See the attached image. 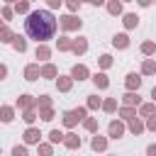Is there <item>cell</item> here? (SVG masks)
Returning a JSON list of instances; mask_svg holds the SVG:
<instances>
[{"mask_svg":"<svg viewBox=\"0 0 156 156\" xmlns=\"http://www.w3.org/2000/svg\"><path fill=\"white\" fill-rule=\"evenodd\" d=\"M124 102H127V105H132V102H139V98H136L134 93H127V95H124Z\"/></svg>","mask_w":156,"mask_h":156,"instance_id":"13","label":"cell"},{"mask_svg":"<svg viewBox=\"0 0 156 156\" xmlns=\"http://www.w3.org/2000/svg\"><path fill=\"white\" fill-rule=\"evenodd\" d=\"M12 44H15V49H17V51H24V49H27V41H24L22 37H15V39H12Z\"/></svg>","mask_w":156,"mask_h":156,"instance_id":"5","label":"cell"},{"mask_svg":"<svg viewBox=\"0 0 156 156\" xmlns=\"http://www.w3.org/2000/svg\"><path fill=\"white\" fill-rule=\"evenodd\" d=\"M24 29H27V34H29L32 39L46 41V39H51L54 32H56V20H54V15L46 12V10H34V12H29V17L24 20Z\"/></svg>","mask_w":156,"mask_h":156,"instance_id":"1","label":"cell"},{"mask_svg":"<svg viewBox=\"0 0 156 156\" xmlns=\"http://www.w3.org/2000/svg\"><path fill=\"white\" fill-rule=\"evenodd\" d=\"M127 44H129V41H127V37H124V34L115 37V46H119V49H122V46H127Z\"/></svg>","mask_w":156,"mask_h":156,"instance_id":"7","label":"cell"},{"mask_svg":"<svg viewBox=\"0 0 156 156\" xmlns=\"http://www.w3.org/2000/svg\"><path fill=\"white\" fill-rule=\"evenodd\" d=\"M119 10H122L119 2H110V12H112V15H119Z\"/></svg>","mask_w":156,"mask_h":156,"instance_id":"16","label":"cell"},{"mask_svg":"<svg viewBox=\"0 0 156 156\" xmlns=\"http://www.w3.org/2000/svg\"><path fill=\"white\" fill-rule=\"evenodd\" d=\"M63 24H66L68 29H73V27H76V24H80V22H76V17H66V22H63Z\"/></svg>","mask_w":156,"mask_h":156,"instance_id":"14","label":"cell"},{"mask_svg":"<svg viewBox=\"0 0 156 156\" xmlns=\"http://www.w3.org/2000/svg\"><path fill=\"white\" fill-rule=\"evenodd\" d=\"M122 132H124V127H122L119 122H112V124H110V136H115V139H117Z\"/></svg>","mask_w":156,"mask_h":156,"instance_id":"3","label":"cell"},{"mask_svg":"<svg viewBox=\"0 0 156 156\" xmlns=\"http://www.w3.org/2000/svg\"><path fill=\"white\" fill-rule=\"evenodd\" d=\"M139 83H141V78L136 73H129L127 76V88H139Z\"/></svg>","mask_w":156,"mask_h":156,"instance_id":"2","label":"cell"},{"mask_svg":"<svg viewBox=\"0 0 156 156\" xmlns=\"http://www.w3.org/2000/svg\"><path fill=\"white\" fill-rule=\"evenodd\" d=\"M24 139H27V141H39V132H34V129H29V132L24 134Z\"/></svg>","mask_w":156,"mask_h":156,"instance_id":"8","label":"cell"},{"mask_svg":"<svg viewBox=\"0 0 156 156\" xmlns=\"http://www.w3.org/2000/svg\"><path fill=\"white\" fill-rule=\"evenodd\" d=\"M105 110H115V100H107L105 102Z\"/></svg>","mask_w":156,"mask_h":156,"instance_id":"27","label":"cell"},{"mask_svg":"<svg viewBox=\"0 0 156 156\" xmlns=\"http://www.w3.org/2000/svg\"><path fill=\"white\" fill-rule=\"evenodd\" d=\"M17 12H27V2H24V0L17 2Z\"/></svg>","mask_w":156,"mask_h":156,"instance_id":"23","label":"cell"},{"mask_svg":"<svg viewBox=\"0 0 156 156\" xmlns=\"http://www.w3.org/2000/svg\"><path fill=\"white\" fill-rule=\"evenodd\" d=\"M93 80H95V83H98L100 88H107V78H105V73H98V76H95Z\"/></svg>","mask_w":156,"mask_h":156,"instance_id":"6","label":"cell"},{"mask_svg":"<svg viewBox=\"0 0 156 156\" xmlns=\"http://www.w3.org/2000/svg\"><path fill=\"white\" fill-rule=\"evenodd\" d=\"M141 112H144V115H151V112H154V107H151V105H144V107H141Z\"/></svg>","mask_w":156,"mask_h":156,"instance_id":"26","label":"cell"},{"mask_svg":"<svg viewBox=\"0 0 156 156\" xmlns=\"http://www.w3.org/2000/svg\"><path fill=\"white\" fill-rule=\"evenodd\" d=\"M66 144H68V146H71V149H76V146H78V144H80V141H78V139H76V136H71V139H66Z\"/></svg>","mask_w":156,"mask_h":156,"instance_id":"21","label":"cell"},{"mask_svg":"<svg viewBox=\"0 0 156 156\" xmlns=\"http://www.w3.org/2000/svg\"><path fill=\"white\" fill-rule=\"evenodd\" d=\"M141 129H144V127H141V124H139L136 119H132V132H134V134H139Z\"/></svg>","mask_w":156,"mask_h":156,"instance_id":"19","label":"cell"},{"mask_svg":"<svg viewBox=\"0 0 156 156\" xmlns=\"http://www.w3.org/2000/svg\"><path fill=\"white\" fill-rule=\"evenodd\" d=\"M5 73H7V71H5V66H0V78H5Z\"/></svg>","mask_w":156,"mask_h":156,"instance_id":"31","label":"cell"},{"mask_svg":"<svg viewBox=\"0 0 156 156\" xmlns=\"http://www.w3.org/2000/svg\"><path fill=\"white\" fill-rule=\"evenodd\" d=\"M73 49H76V54L85 51V41H76V44H73Z\"/></svg>","mask_w":156,"mask_h":156,"instance_id":"17","label":"cell"},{"mask_svg":"<svg viewBox=\"0 0 156 156\" xmlns=\"http://www.w3.org/2000/svg\"><path fill=\"white\" fill-rule=\"evenodd\" d=\"M93 149H105V139H93Z\"/></svg>","mask_w":156,"mask_h":156,"instance_id":"15","label":"cell"},{"mask_svg":"<svg viewBox=\"0 0 156 156\" xmlns=\"http://www.w3.org/2000/svg\"><path fill=\"white\" fill-rule=\"evenodd\" d=\"M151 95H154V100H156V88H154V93H151Z\"/></svg>","mask_w":156,"mask_h":156,"instance_id":"33","label":"cell"},{"mask_svg":"<svg viewBox=\"0 0 156 156\" xmlns=\"http://www.w3.org/2000/svg\"><path fill=\"white\" fill-rule=\"evenodd\" d=\"M0 37H2V41H10V32H7V29H2V32H0Z\"/></svg>","mask_w":156,"mask_h":156,"instance_id":"25","label":"cell"},{"mask_svg":"<svg viewBox=\"0 0 156 156\" xmlns=\"http://www.w3.org/2000/svg\"><path fill=\"white\" fill-rule=\"evenodd\" d=\"M58 85H61V90H68V88H71V80H66V78H63Z\"/></svg>","mask_w":156,"mask_h":156,"instance_id":"24","label":"cell"},{"mask_svg":"<svg viewBox=\"0 0 156 156\" xmlns=\"http://www.w3.org/2000/svg\"><path fill=\"white\" fill-rule=\"evenodd\" d=\"M88 76V71H85V66H76L73 68V78H78V80H83Z\"/></svg>","mask_w":156,"mask_h":156,"instance_id":"4","label":"cell"},{"mask_svg":"<svg viewBox=\"0 0 156 156\" xmlns=\"http://www.w3.org/2000/svg\"><path fill=\"white\" fill-rule=\"evenodd\" d=\"M149 2H151V0H139V5H149Z\"/></svg>","mask_w":156,"mask_h":156,"instance_id":"32","label":"cell"},{"mask_svg":"<svg viewBox=\"0 0 156 156\" xmlns=\"http://www.w3.org/2000/svg\"><path fill=\"white\" fill-rule=\"evenodd\" d=\"M39 56H41V58H46V56H49V49H44V46H41V49H37V58H39Z\"/></svg>","mask_w":156,"mask_h":156,"instance_id":"20","label":"cell"},{"mask_svg":"<svg viewBox=\"0 0 156 156\" xmlns=\"http://www.w3.org/2000/svg\"><path fill=\"white\" fill-rule=\"evenodd\" d=\"M37 78V66H29L27 68V80H34Z\"/></svg>","mask_w":156,"mask_h":156,"instance_id":"12","label":"cell"},{"mask_svg":"<svg viewBox=\"0 0 156 156\" xmlns=\"http://www.w3.org/2000/svg\"><path fill=\"white\" fill-rule=\"evenodd\" d=\"M68 7H71V10H76V7H78V0H68Z\"/></svg>","mask_w":156,"mask_h":156,"instance_id":"28","label":"cell"},{"mask_svg":"<svg viewBox=\"0 0 156 156\" xmlns=\"http://www.w3.org/2000/svg\"><path fill=\"white\" fill-rule=\"evenodd\" d=\"M49 5H51V7H58V5H61V0H49Z\"/></svg>","mask_w":156,"mask_h":156,"instance_id":"30","label":"cell"},{"mask_svg":"<svg viewBox=\"0 0 156 156\" xmlns=\"http://www.w3.org/2000/svg\"><path fill=\"white\" fill-rule=\"evenodd\" d=\"M149 127H151V129H156V117H151V119H149Z\"/></svg>","mask_w":156,"mask_h":156,"instance_id":"29","label":"cell"},{"mask_svg":"<svg viewBox=\"0 0 156 156\" xmlns=\"http://www.w3.org/2000/svg\"><path fill=\"white\" fill-rule=\"evenodd\" d=\"M61 139H63L61 132H51V141H61Z\"/></svg>","mask_w":156,"mask_h":156,"instance_id":"22","label":"cell"},{"mask_svg":"<svg viewBox=\"0 0 156 156\" xmlns=\"http://www.w3.org/2000/svg\"><path fill=\"white\" fill-rule=\"evenodd\" d=\"M154 71H156V63L154 61H146L144 63V73H154Z\"/></svg>","mask_w":156,"mask_h":156,"instance_id":"11","label":"cell"},{"mask_svg":"<svg viewBox=\"0 0 156 156\" xmlns=\"http://www.w3.org/2000/svg\"><path fill=\"white\" fill-rule=\"evenodd\" d=\"M124 24H127V27H134V24H136V15H127V17H124Z\"/></svg>","mask_w":156,"mask_h":156,"instance_id":"10","label":"cell"},{"mask_svg":"<svg viewBox=\"0 0 156 156\" xmlns=\"http://www.w3.org/2000/svg\"><path fill=\"white\" fill-rule=\"evenodd\" d=\"M44 76H46V78L56 76V68H54V66H46V68H44Z\"/></svg>","mask_w":156,"mask_h":156,"instance_id":"18","label":"cell"},{"mask_svg":"<svg viewBox=\"0 0 156 156\" xmlns=\"http://www.w3.org/2000/svg\"><path fill=\"white\" fill-rule=\"evenodd\" d=\"M0 115H2V119H5V122H10V119H12V110H10V107H2V110H0Z\"/></svg>","mask_w":156,"mask_h":156,"instance_id":"9","label":"cell"}]
</instances>
